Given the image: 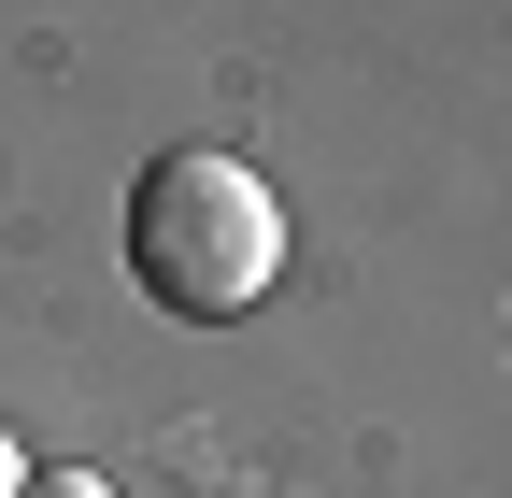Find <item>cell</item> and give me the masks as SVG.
<instances>
[{"mask_svg": "<svg viewBox=\"0 0 512 498\" xmlns=\"http://www.w3.org/2000/svg\"><path fill=\"white\" fill-rule=\"evenodd\" d=\"M15 484H29V456H15V442H0V498H15Z\"/></svg>", "mask_w": 512, "mask_h": 498, "instance_id": "3957f363", "label": "cell"}, {"mask_svg": "<svg viewBox=\"0 0 512 498\" xmlns=\"http://www.w3.org/2000/svg\"><path fill=\"white\" fill-rule=\"evenodd\" d=\"M15 498H114V484H100V470H29Z\"/></svg>", "mask_w": 512, "mask_h": 498, "instance_id": "7a4b0ae2", "label": "cell"}, {"mask_svg": "<svg viewBox=\"0 0 512 498\" xmlns=\"http://www.w3.org/2000/svg\"><path fill=\"white\" fill-rule=\"evenodd\" d=\"M128 271H143L171 314L228 328V314H256V299L285 285V214H271V185L242 157L185 143V157H157L128 185Z\"/></svg>", "mask_w": 512, "mask_h": 498, "instance_id": "6da1fadb", "label": "cell"}]
</instances>
